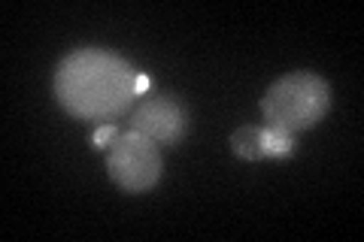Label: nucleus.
I'll return each instance as SVG.
<instances>
[{
    "label": "nucleus",
    "instance_id": "f257e3e1",
    "mask_svg": "<svg viewBox=\"0 0 364 242\" xmlns=\"http://www.w3.org/2000/svg\"><path fill=\"white\" fill-rule=\"evenodd\" d=\"M136 70L107 49H76L55 70V100L82 121H112L134 103Z\"/></svg>",
    "mask_w": 364,
    "mask_h": 242
},
{
    "label": "nucleus",
    "instance_id": "f03ea898",
    "mask_svg": "<svg viewBox=\"0 0 364 242\" xmlns=\"http://www.w3.org/2000/svg\"><path fill=\"white\" fill-rule=\"evenodd\" d=\"M328 106H331V85L322 76L306 70L277 79L261 97V115H264L267 128H279L289 133L316 128L325 119Z\"/></svg>",
    "mask_w": 364,
    "mask_h": 242
},
{
    "label": "nucleus",
    "instance_id": "7ed1b4c3",
    "mask_svg": "<svg viewBox=\"0 0 364 242\" xmlns=\"http://www.w3.org/2000/svg\"><path fill=\"white\" fill-rule=\"evenodd\" d=\"M107 172L122 191L128 194H143L161 179V152L158 143L140 131H124L116 133V140L109 143L107 155Z\"/></svg>",
    "mask_w": 364,
    "mask_h": 242
},
{
    "label": "nucleus",
    "instance_id": "20e7f679",
    "mask_svg": "<svg viewBox=\"0 0 364 242\" xmlns=\"http://www.w3.org/2000/svg\"><path fill=\"white\" fill-rule=\"evenodd\" d=\"M131 128L158 145H176L188 133V109L173 94L149 97L134 109Z\"/></svg>",
    "mask_w": 364,
    "mask_h": 242
},
{
    "label": "nucleus",
    "instance_id": "39448f33",
    "mask_svg": "<svg viewBox=\"0 0 364 242\" xmlns=\"http://www.w3.org/2000/svg\"><path fill=\"white\" fill-rule=\"evenodd\" d=\"M228 145H231V152L237 158H243V160L264 158V152H261V128H255V124H243V128H237L231 133V140H228Z\"/></svg>",
    "mask_w": 364,
    "mask_h": 242
},
{
    "label": "nucleus",
    "instance_id": "423d86ee",
    "mask_svg": "<svg viewBox=\"0 0 364 242\" xmlns=\"http://www.w3.org/2000/svg\"><path fill=\"white\" fill-rule=\"evenodd\" d=\"M261 152L264 158H286L294 152V133L279 128H261Z\"/></svg>",
    "mask_w": 364,
    "mask_h": 242
},
{
    "label": "nucleus",
    "instance_id": "0eeeda50",
    "mask_svg": "<svg viewBox=\"0 0 364 242\" xmlns=\"http://www.w3.org/2000/svg\"><path fill=\"white\" fill-rule=\"evenodd\" d=\"M112 140H116V128H112V124H104V128H97L95 136H91V143H95L97 148H107Z\"/></svg>",
    "mask_w": 364,
    "mask_h": 242
},
{
    "label": "nucleus",
    "instance_id": "6e6552de",
    "mask_svg": "<svg viewBox=\"0 0 364 242\" xmlns=\"http://www.w3.org/2000/svg\"><path fill=\"white\" fill-rule=\"evenodd\" d=\"M134 91H136V97H140V94H146V91H149V76H146V73H136Z\"/></svg>",
    "mask_w": 364,
    "mask_h": 242
}]
</instances>
